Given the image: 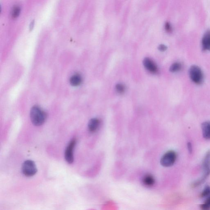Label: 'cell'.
<instances>
[{"instance_id": "ba28073f", "label": "cell", "mask_w": 210, "mask_h": 210, "mask_svg": "<svg viewBox=\"0 0 210 210\" xmlns=\"http://www.w3.org/2000/svg\"><path fill=\"white\" fill-rule=\"evenodd\" d=\"M142 182L146 187H151L155 184V179L151 174H146L142 178Z\"/></svg>"}, {"instance_id": "8fae6325", "label": "cell", "mask_w": 210, "mask_h": 210, "mask_svg": "<svg viewBox=\"0 0 210 210\" xmlns=\"http://www.w3.org/2000/svg\"><path fill=\"white\" fill-rule=\"evenodd\" d=\"M203 137L207 139H210V122H203L202 124Z\"/></svg>"}, {"instance_id": "6da1fadb", "label": "cell", "mask_w": 210, "mask_h": 210, "mask_svg": "<svg viewBox=\"0 0 210 210\" xmlns=\"http://www.w3.org/2000/svg\"><path fill=\"white\" fill-rule=\"evenodd\" d=\"M30 117L32 123L34 125H42L45 122L46 114L44 111L38 106H34L30 111Z\"/></svg>"}, {"instance_id": "9c48e42d", "label": "cell", "mask_w": 210, "mask_h": 210, "mask_svg": "<svg viewBox=\"0 0 210 210\" xmlns=\"http://www.w3.org/2000/svg\"><path fill=\"white\" fill-rule=\"evenodd\" d=\"M202 44L204 50L210 51V30H207L204 34Z\"/></svg>"}, {"instance_id": "5bb4252c", "label": "cell", "mask_w": 210, "mask_h": 210, "mask_svg": "<svg viewBox=\"0 0 210 210\" xmlns=\"http://www.w3.org/2000/svg\"><path fill=\"white\" fill-rule=\"evenodd\" d=\"M210 196V186H206L201 193V197H206Z\"/></svg>"}, {"instance_id": "277c9868", "label": "cell", "mask_w": 210, "mask_h": 210, "mask_svg": "<svg viewBox=\"0 0 210 210\" xmlns=\"http://www.w3.org/2000/svg\"><path fill=\"white\" fill-rule=\"evenodd\" d=\"M22 173L27 177H30L35 175L38 170L34 162L31 160H27L22 164Z\"/></svg>"}, {"instance_id": "9a60e30c", "label": "cell", "mask_w": 210, "mask_h": 210, "mask_svg": "<svg viewBox=\"0 0 210 210\" xmlns=\"http://www.w3.org/2000/svg\"><path fill=\"white\" fill-rule=\"evenodd\" d=\"M116 90L119 93H123L125 91L124 86L122 84H117L115 87Z\"/></svg>"}, {"instance_id": "5b68a950", "label": "cell", "mask_w": 210, "mask_h": 210, "mask_svg": "<svg viewBox=\"0 0 210 210\" xmlns=\"http://www.w3.org/2000/svg\"><path fill=\"white\" fill-rule=\"evenodd\" d=\"M189 75L191 80L197 84H200L203 81V72L198 66L193 65L190 68Z\"/></svg>"}, {"instance_id": "52a82bcc", "label": "cell", "mask_w": 210, "mask_h": 210, "mask_svg": "<svg viewBox=\"0 0 210 210\" xmlns=\"http://www.w3.org/2000/svg\"><path fill=\"white\" fill-rule=\"evenodd\" d=\"M143 65L148 71L152 73H155L158 71V68L153 60L149 58H146L143 60Z\"/></svg>"}, {"instance_id": "ffe728a7", "label": "cell", "mask_w": 210, "mask_h": 210, "mask_svg": "<svg viewBox=\"0 0 210 210\" xmlns=\"http://www.w3.org/2000/svg\"><path fill=\"white\" fill-rule=\"evenodd\" d=\"M204 204H205L207 205L208 207H210V196H209L208 198L206 200V202H205Z\"/></svg>"}, {"instance_id": "2e32d148", "label": "cell", "mask_w": 210, "mask_h": 210, "mask_svg": "<svg viewBox=\"0 0 210 210\" xmlns=\"http://www.w3.org/2000/svg\"><path fill=\"white\" fill-rule=\"evenodd\" d=\"M20 12V9L18 7H15L14 8L12 12V16L14 18H16L19 15Z\"/></svg>"}, {"instance_id": "ac0fdd59", "label": "cell", "mask_w": 210, "mask_h": 210, "mask_svg": "<svg viewBox=\"0 0 210 210\" xmlns=\"http://www.w3.org/2000/svg\"><path fill=\"white\" fill-rule=\"evenodd\" d=\"M167 47L166 46L164 45V44H161L159 47V50L161 51H165L167 50Z\"/></svg>"}, {"instance_id": "7a4b0ae2", "label": "cell", "mask_w": 210, "mask_h": 210, "mask_svg": "<svg viewBox=\"0 0 210 210\" xmlns=\"http://www.w3.org/2000/svg\"><path fill=\"white\" fill-rule=\"evenodd\" d=\"M202 168L204 172L203 176L200 180L195 181L192 184V187H197L202 184L205 181L210 175V150L207 152L204 158L202 163Z\"/></svg>"}, {"instance_id": "e0dca14e", "label": "cell", "mask_w": 210, "mask_h": 210, "mask_svg": "<svg viewBox=\"0 0 210 210\" xmlns=\"http://www.w3.org/2000/svg\"><path fill=\"white\" fill-rule=\"evenodd\" d=\"M165 28L167 32L168 33H171L172 31V27L171 25L169 22H166L165 25Z\"/></svg>"}, {"instance_id": "4fadbf2b", "label": "cell", "mask_w": 210, "mask_h": 210, "mask_svg": "<svg viewBox=\"0 0 210 210\" xmlns=\"http://www.w3.org/2000/svg\"><path fill=\"white\" fill-rule=\"evenodd\" d=\"M182 68V65L180 63H174L170 67V70L172 72H176L180 71Z\"/></svg>"}, {"instance_id": "d6986e66", "label": "cell", "mask_w": 210, "mask_h": 210, "mask_svg": "<svg viewBox=\"0 0 210 210\" xmlns=\"http://www.w3.org/2000/svg\"><path fill=\"white\" fill-rule=\"evenodd\" d=\"M188 149V151L189 152L190 154H192V145L191 143H188L187 144Z\"/></svg>"}, {"instance_id": "7c38bea8", "label": "cell", "mask_w": 210, "mask_h": 210, "mask_svg": "<svg viewBox=\"0 0 210 210\" xmlns=\"http://www.w3.org/2000/svg\"><path fill=\"white\" fill-rule=\"evenodd\" d=\"M82 82V78L79 75H74L70 79V83L71 86H77L81 84Z\"/></svg>"}, {"instance_id": "8992f818", "label": "cell", "mask_w": 210, "mask_h": 210, "mask_svg": "<svg viewBox=\"0 0 210 210\" xmlns=\"http://www.w3.org/2000/svg\"><path fill=\"white\" fill-rule=\"evenodd\" d=\"M76 140L72 139L67 147L65 153V160L69 164H71L74 161V149L76 144Z\"/></svg>"}, {"instance_id": "3957f363", "label": "cell", "mask_w": 210, "mask_h": 210, "mask_svg": "<svg viewBox=\"0 0 210 210\" xmlns=\"http://www.w3.org/2000/svg\"><path fill=\"white\" fill-rule=\"evenodd\" d=\"M177 159V154L173 150L169 151L163 155L160 163L163 166L169 167L175 164Z\"/></svg>"}, {"instance_id": "30bf717a", "label": "cell", "mask_w": 210, "mask_h": 210, "mask_svg": "<svg viewBox=\"0 0 210 210\" xmlns=\"http://www.w3.org/2000/svg\"><path fill=\"white\" fill-rule=\"evenodd\" d=\"M100 125V121L97 118H92L90 120L88 123L89 131L91 133H94L97 131Z\"/></svg>"}]
</instances>
